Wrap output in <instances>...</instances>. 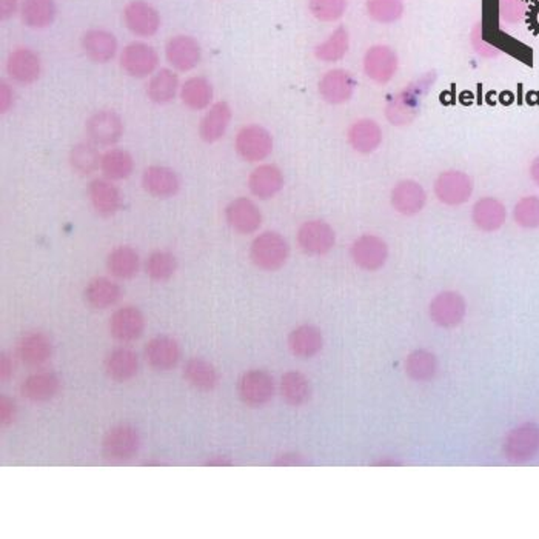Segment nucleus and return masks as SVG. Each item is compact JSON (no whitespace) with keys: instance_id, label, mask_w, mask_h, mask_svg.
<instances>
[{"instance_id":"nucleus-24","label":"nucleus","mask_w":539,"mask_h":539,"mask_svg":"<svg viewBox=\"0 0 539 539\" xmlns=\"http://www.w3.org/2000/svg\"><path fill=\"white\" fill-rule=\"evenodd\" d=\"M142 187L149 195L160 199L173 197L180 188L179 176L169 167L151 165L143 171Z\"/></svg>"},{"instance_id":"nucleus-54","label":"nucleus","mask_w":539,"mask_h":539,"mask_svg":"<svg viewBox=\"0 0 539 539\" xmlns=\"http://www.w3.org/2000/svg\"><path fill=\"white\" fill-rule=\"evenodd\" d=\"M530 178L534 180V184L539 187V156L532 160L529 169Z\"/></svg>"},{"instance_id":"nucleus-19","label":"nucleus","mask_w":539,"mask_h":539,"mask_svg":"<svg viewBox=\"0 0 539 539\" xmlns=\"http://www.w3.org/2000/svg\"><path fill=\"white\" fill-rule=\"evenodd\" d=\"M347 141L356 153L371 154L381 147L384 132L381 125L375 119L364 117L350 125Z\"/></svg>"},{"instance_id":"nucleus-14","label":"nucleus","mask_w":539,"mask_h":539,"mask_svg":"<svg viewBox=\"0 0 539 539\" xmlns=\"http://www.w3.org/2000/svg\"><path fill=\"white\" fill-rule=\"evenodd\" d=\"M123 21L128 30L141 38H151L160 28V14L145 0H132L127 4L123 8Z\"/></svg>"},{"instance_id":"nucleus-44","label":"nucleus","mask_w":539,"mask_h":539,"mask_svg":"<svg viewBox=\"0 0 539 539\" xmlns=\"http://www.w3.org/2000/svg\"><path fill=\"white\" fill-rule=\"evenodd\" d=\"M365 10L371 21L390 25L404 16V2L402 0H367Z\"/></svg>"},{"instance_id":"nucleus-15","label":"nucleus","mask_w":539,"mask_h":539,"mask_svg":"<svg viewBox=\"0 0 539 539\" xmlns=\"http://www.w3.org/2000/svg\"><path fill=\"white\" fill-rule=\"evenodd\" d=\"M228 225L239 234H251L262 225V213L249 197H236L225 208Z\"/></svg>"},{"instance_id":"nucleus-1","label":"nucleus","mask_w":539,"mask_h":539,"mask_svg":"<svg viewBox=\"0 0 539 539\" xmlns=\"http://www.w3.org/2000/svg\"><path fill=\"white\" fill-rule=\"evenodd\" d=\"M434 80H436L434 73H425L418 79L412 80L407 87H404L397 96H393L390 102L387 104V121L397 127L412 123L418 116L424 99L430 88L434 87Z\"/></svg>"},{"instance_id":"nucleus-49","label":"nucleus","mask_w":539,"mask_h":539,"mask_svg":"<svg viewBox=\"0 0 539 539\" xmlns=\"http://www.w3.org/2000/svg\"><path fill=\"white\" fill-rule=\"evenodd\" d=\"M521 5L518 0H501V16L507 22H516L521 17Z\"/></svg>"},{"instance_id":"nucleus-51","label":"nucleus","mask_w":539,"mask_h":539,"mask_svg":"<svg viewBox=\"0 0 539 539\" xmlns=\"http://www.w3.org/2000/svg\"><path fill=\"white\" fill-rule=\"evenodd\" d=\"M19 8H21L19 0H0V17H2V21L11 19L16 14Z\"/></svg>"},{"instance_id":"nucleus-42","label":"nucleus","mask_w":539,"mask_h":539,"mask_svg":"<svg viewBox=\"0 0 539 539\" xmlns=\"http://www.w3.org/2000/svg\"><path fill=\"white\" fill-rule=\"evenodd\" d=\"M406 371L415 381H430L438 371L436 356L427 350H415L406 361Z\"/></svg>"},{"instance_id":"nucleus-12","label":"nucleus","mask_w":539,"mask_h":539,"mask_svg":"<svg viewBox=\"0 0 539 539\" xmlns=\"http://www.w3.org/2000/svg\"><path fill=\"white\" fill-rule=\"evenodd\" d=\"M159 56L153 47L147 43L132 42L122 50L121 67L128 76L142 79L153 75L158 69Z\"/></svg>"},{"instance_id":"nucleus-39","label":"nucleus","mask_w":539,"mask_h":539,"mask_svg":"<svg viewBox=\"0 0 539 539\" xmlns=\"http://www.w3.org/2000/svg\"><path fill=\"white\" fill-rule=\"evenodd\" d=\"M349 30L344 25H341L324 42L316 45V48H315V56L321 62L332 64V62H338L341 59H344L345 54L349 53Z\"/></svg>"},{"instance_id":"nucleus-26","label":"nucleus","mask_w":539,"mask_h":539,"mask_svg":"<svg viewBox=\"0 0 539 539\" xmlns=\"http://www.w3.org/2000/svg\"><path fill=\"white\" fill-rule=\"evenodd\" d=\"M284 173L275 164L260 165L251 171L249 178V188L256 197L262 201L271 199L284 188Z\"/></svg>"},{"instance_id":"nucleus-21","label":"nucleus","mask_w":539,"mask_h":539,"mask_svg":"<svg viewBox=\"0 0 539 539\" xmlns=\"http://www.w3.org/2000/svg\"><path fill=\"white\" fill-rule=\"evenodd\" d=\"M145 330V316L136 307H122L113 313L110 333L119 343H132L141 338Z\"/></svg>"},{"instance_id":"nucleus-2","label":"nucleus","mask_w":539,"mask_h":539,"mask_svg":"<svg viewBox=\"0 0 539 539\" xmlns=\"http://www.w3.org/2000/svg\"><path fill=\"white\" fill-rule=\"evenodd\" d=\"M250 258L258 269L264 271H278L290 258V245L279 233H260V236L251 242Z\"/></svg>"},{"instance_id":"nucleus-28","label":"nucleus","mask_w":539,"mask_h":539,"mask_svg":"<svg viewBox=\"0 0 539 539\" xmlns=\"http://www.w3.org/2000/svg\"><path fill=\"white\" fill-rule=\"evenodd\" d=\"M82 48L91 62L106 64L116 56L117 39L106 30H88L82 38Z\"/></svg>"},{"instance_id":"nucleus-16","label":"nucleus","mask_w":539,"mask_h":539,"mask_svg":"<svg viewBox=\"0 0 539 539\" xmlns=\"http://www.w3.org/2000/svg\"><path fill=\"white\" fill-rule=\"evenodd\" d=\"M123 132L121 117L110 110H101L88 117L87 121V134L90 142L95 145H114L119 142Z\"/></svg>"},{"instance_id":"nucleus-17","label":"nucleus","mask_w":539,"mask_h":539,"mask_svg":"<svg viewBox=\"0 0 539 539\" xmlns=\"http://www.w3.org/2000/svg\"><path fill=\"white\" fill-rule=\"evenodd\" d=\"M391 206L402 216H415L427 204V193L416 180H399L390 193Z\"/></svg>"},{"instance_id":"nucleus-9","label":"nucleus","mask_w":539,"mask_h":539,"mask_svg":"<svg viewBox=\"0 0 539 539\" xmlns=\"http://www.w3.org/2000/svg\"><path fill=\"white\" fill-rule=\"evenodd\" d=\"M238 393L249 407H262L275 395L273 376L264 370H249L239 379Z\"/></svg>"},{"instance_id":"nucleus-27","label":"nucleus","mask_w":539,"mask_h":539,"mask_svg":"<svg viewBox=\"0 0 539 539\" xmlns=\"http://www.w3.org/2000/svg\"><path fill=\"white\" fill-rule=\"evenodd\" d=\"M88 197L91 206L101 216L112 217L121 210V191L110 179L91 180L88 186Z\"/></svg>"},{"instance_id":"nucleus-34","label":"nucleus","mask_w":539,"mask_h":539,"mask_svg":"<svg viewBox=\"0 0 539 539\" xmlns=\"http://www.w3.org/2000/svg\"><path fill=\"white\" fill-rule=\"evenodd\" d=\"M58 14L54 0H23L21 5L22 22L32 30H43L53 23Z\"/></svg>"},{"instance_id":"nucleus-20","label":"nucleus","mask_w":539,"mask_h":539,"mask_svg":"<svg viewBox=\"0 0 539 539\" xmlns=\"http://www.w3.org/2000/svg\"><path fill=\"white\" fill-rule=\"evenodd\" d=\"M6 71L11 79L22 85H32L38 82L42 73V62L38 53L30 48H17L6 60Z\"/></svg>"},{"instance_id":"nucleus-23","label":"nucleus","mask_w":539,"mask_h":539,"mask_svg":"<svg viewBox=\"0 0 539 539\" xmlns=\"http://www.w3.org/2000/svg\"><path fill=\"white\" fill-rule=\"evenodd\" d=\"M17 356L23 364L28 367H41L47 364L51 354H53V345L47 334L41 332H28L23 334L16 347Z\"/></svg>"},{"instance_id":"nucleus-52","label":"nucleus","mask_w":539,"mask_h":539,"mask_svg":"<svg viewBox=\"0 0 539 539\" xmlns=\"http://www.w3.org/2000/svg\"><path fill=\"white\" fill-rule=\"evenodd\" d=\"M0 376H2V381H8L13 376V361L6 353H2V358H0Z\"/></svg>"},{"instance_id":"nucleus-53","label":"nucleus","mask_w":539,"mask_h":539,"mask_svg":"<svg viewBox=\"0 0 539 539\" xmlns=\"http://www.w3.org/2000/svg\"><path fill=\"white\" fill-rule=\"evenodd\" d=\"M302 464L301 456L299 455H282L279 460L276 461V465H297Z\"/></svg>"},{"instance_id":"nucleus-11","label":"nucleus","mask_w":539,"mask_h":539,"mask_svg":"<svg viewBox=\"0 0 539 539\" xmlns=\"http://www.w3.org/2000/svg\"><path fill=\"white\" fill-rule=\"evenodd\" d=\"M356 80L347 69H334L327 71L317 84V91L330 105H344L353 97Z\"/></svg>"},{"instance_id":"nucleus-22","label":"nucleus","mask_w":539,"mask_h":539,"mask_svg":"<svg viewBox=\"0 0 539 539\" xmlns=\"http://www.w3.org/2000/svg\"><path fill=\"white\" fill-rule=\"evenodd\" d=\"M145 360L150 367L158 371L173 370L180 361L178 341L169 336H158L145 345Z\"/></svg>"},{"instance_id":"nucleus-41","label":"nucleus","mask_w":539,"mask_h":539,"mask_svg":"<svg viewBox=\"0 0 539 539\" xmlns=\"http://www.w3.org/2000/svg\"><path fill=\"white\" fill-rule=\"evenodd\" d=\"M134 160L125 150L114 149L102 156L101 169L106 179L123 180L132 175Z\"/></svg>"},{"instance_id":"nucleus-43","label":"nucleus","mask_w":539,"mask_h":539,"mask_svg":"<svg viewBox=\"0 0 539 539\" xmlns=\"http://www.w3.org/2000/svg\"><path fill=\"white\" fill-rule=\"evenodd\" d=\"M102 156L93 142L76 143L69 151V164L79 175H91L101 167Z\"/></svg>"},{"instance_id":"nucleus-8","label":"nucleus","mask_w":539,"mask_h":539,"mask_svg":"<svg viewBox=\"0 0 539 539\" xmlns=\"http://www.w3.org/2000/svg\"><path fill=\"white\" fill-rule=\"evenodd\" d=\"M354 264L365 271H378L387 264L388 245L376 234H362L350 247Z\"/></svg>"},{"instance_id":"nucleus-4","label":"nucleus","mask_w":539,"mask_h":539,"mask_svg":"<svg viewBox=\"0 0 539 539\" xmlns=\"http://www.w3.org/2000/svg\"><path fill=\"white\" fill-rule=\"evenodd\" d=\"M234 147L243 160L260 162L273 153L275 141L267 128L251 123L239 130Z\"/></svg>"},{"instance_id":"nucleus-13","label":"nucleus","mask_w":539,"mask_h":539,"mask_svg":"<svg viewBox=\"0 0 539 539\" xmlns=\"http://www.w3.org/2000/svg\"><path fill=\"white\" fill-rule=\"evenodd\" d=\"M539 452V427L527 423L519 425L508 434L504 443V453L508 460L524 462L534 458Z\"/></svg>"},{"instance_id":"nucleus-45","label":"nucleus","mask_w":539,"mask_h":539,"mask_svg":"<svg viewBox=\"0 0 539 539\" xmlns=\"http://www.w3.org/2000/svg\"><path fill=\"white\" fill-rule=\"evenodd\" d=\"M178 270V260L173 253L158 250L150 254L145 260V273L149 275L150 279L156 282H164L175 275Z\"/></svg>"},{"instance_id":"nucleus-10","label":"nucleus","mask_w":539,"mask_h":539,"mask_svg":"<svg viewBox=\"0 0 539 539\" xmlns=\"http://www.w3.org/2000/svg\"><path fill=\"white\" fill-rule=\"evenodd\" d=\"M430 317L439 327L452 328L464 321L467 304L458 291H441L428 307Z\"/></svg>"},{"instance_id":"nucleus-7","label":"nucleus","mask_w":539,"mask_h":539,"mask_svg":"<svg viewBox=\"0 0 539 539\" xmlns=\"http://www.w3.org/2000/svg\"><path fill=\"white\" fill-rule=\"evenodd\" d=\"M297 243L304 253L310 256H324L333 249L336 243V233L325 221L313 219L302 224L297 230Z\"/></svg>"},{"instance_id":"nucleus-5","label":"nucleus","mask_w":539,"mask_h":539,"mask_svg":"<svg viewBox=\"0 0 539 539\" xmlns=\"http://www.w3.org/2000/svg\"><path fill=\"white\" fill-rule=\"evenodd\" d=\"M364 75L378 85L390 84L399 69V58L388 45H373L365 51L362 59Z\"/></svg>"},{"instance_id":"nucleus-35","label":"nucleus","mask_w":539,"mask_h":539,"mask_svg":"<svg viewBox=\"0 0 539 539\" xmlns=\"http://www.w3.org/2000/svg\"><path fill=\"white\" fill-rule=\"evenodd\" d=\"M106 269L117 279H132L141 269V258L136 250L128 245H121L108 254Z\"/></svg>"},{"instance_id":"nucleus-30","label":"nucleus","mask_w":539,"mask_h":539,"mask_svg":"<svg viewBox=\"0 0 539 539\" xmlns=\"http://www.w3.org/2000/svg\"><path fill=\"white\" fill-rule=\"evenodd\" d=\"M122 297L121 287L108 278H95L85 287L84 299L91 308L105 310L116 306Z\"/></svg>"},{"instance_id":"nucleus-37","label":"nucleus","mask_w":539,"mask_h":539,"mask_svg":"<svg viewBox=\"0 0 539 539\" xmlns=\"http://www.w3.org/2000/svg\"><path fill=\"white\" fill-rule=\"evenodd\" d=\"M184 378L191 387L201 391L215 390L219 384L216 369L202 358H191L187 361L184 365Z\"/></svg>"},{"instance_id":"nucleus-29","label":"nucleus","mask_w":539,"mask_h":539,"mask_svg":"<svg viewBox=\"0 0 539 539\" xmlns=\"http://www.w3.org/2000/svg\"><path fill=\"white\" fill-rule=\"evenodd\" d=\"M232 108L227 102H217L206 112L199 125L201 139L206 143H215L224 138L232 122Z\"/></svg>"},{"instance_id":"nucleus-6","label":"nucleus","mask_w":539,"mask_h":539,"mask_svg":"<svg viewBox=\"0 0 539 539\" xmlns=\"http://www.w3.org/2000/svg\"><path fill=\"white\" fill-rule=\"evenodd\" d=\"M139 449H141V436L138 430L127 424L110 428L102 441V453L106 460L114 462L132 460L138 455Z\"/></svg>"},{"instance_id":"nucleus-31","label":"nucleus","mask_w":539,"mask_h":539,"mask_svg":"<svg viewBox=\"0 0 539 539\" xmlns=\"http://www.w3.org/2000/svg\"><path fill=\"white\" fill-rule=\"evenodd\" d=\"M60 379L51 371H38L28 376L21 386L22 397L32 402L50 401L58 395Z\"/></svg>"},{"instance_id":"nucleus-18","label":"nucleus","mask_w":539,"mask_h":539,"mask_svg":"<svg viewBox=\"0 0 539 539\" xmlns=\"http://www.w3.org/2000/svg\"><path fill=\"white\" fill-rule=\"evenodd\" d=\"M165 56L173 69H179V71H190L201 62V45L195 38L179 34L167 42Z\"/></svg>"},{"instance_id":"nucleus-36","label":"nucleus","mask_w":539,"mask_h":539,"mask_svg":"<svg viewBox=\"0 0 539 539\" xmlns=\"http://www.w3.org/2000/svg\"><path fill=\"white\" fill-rule=\"evenodd\" d=\"M280 395L291 407H301L312 397V386L301 371H287L280 378Z\"/></svg>"},{"instance_id":"nucleus-25","label":"nucleus","mask_w":539,"mask_h":539,"mask_svg":"<svg viewBox=\"0 0 539 539\" xmlns=\"http://www.w3.org/2000/svg\"><path fill=\"white\" fill-rule=\"evenodd\" d=\"M471 219L481 232H498L506 224L507 210L499 199L486 196L475 202L471 210Z\"/></svg>"},{"instance_id":"nucleus-33","label":"nucleus","mask_w":539,"mask_h":539,"mask_svg":"<svg viewBox=\"0 0 539 539\" xmlns=\"http://www.w3.org/2000/svg\"><path fill=\"white\" fill-rule=\"evenodd\" d=\"M105 371L113 381H130L138 375V354L134 353L132 350L123 349V347L112 350L105 358Z\"/></svg>"},{"instance_id":"nucleus-47","label":"nucleus","mask_w":539,"mask_h":539,"mask_svg":"<svg viewBox=\"0 0 539 539\" xmlns=\"http://www.w3.org/2000/svg\"><path fill=\"white\" fill-rule=\"evenodd\" d=\"M349 0H308L312 16L321 22H336L344 16Z\"/></svg>"},{"instance_id":"nucleus-3","label":"nucleus","mask_w":539,"mask_h":539,"mask_svg":"<svg viewBox=\"0 0 539 539\" xmlns=\"http://www.w3.org/2000/svg\"><path fill=\"white\" fill-rule=\"evenodd\" d=\"M434 190L441 204L464 206L473 195V180L461 169H445L434 180Z\"/></svg>"},{"instance_id":"nucleus-48","label":"nucleus","mask_w":539,"mask_h":539,"mask_svg":"<svg viewBox=\"0 0 539 539\" xmlns=\"http://www.w3.org/2000/svg\"><path fill=\"white\" fill-rule=\"evenodd\" d=\"M17 416L16 402L13 401L11 397H0V423L4 427H8L14 423Z\"/></svg>"},{"instance_id":"nucleus-55","label":"nucleus","mask_w":539,"mask_h":539,"mask_svg":"<svg viewBox=\"0 0 539 539\" xmlns=\"http://www.w3.org/2000/svg\"><path fill=\"white\" fill-rule=\"evenodd\" d=\"M233 462L227 460L225 456H219L216 460L206 461V465H219V467H225V465H232Z\"/></svg>"},{"instance_id":"nucleus-38","label":"nucleus","mask_w":539,"mask_h":539,"mask_svg":"<svg viewBox=\"0 0 539 539\" xmlns=\"http://www.w3.org/2000/svg\"><path fill=\"white\" fill-rule=\"evenodd\" d=\"M179 90V78L173 69H164L158 71L147 85V96L150 101L164 105L175 99Z\"/></svg>"},{"instance_id":"nucleus-46","label":"nucleus","mask_w":539,"mask_h":539,"mask_svg":"<svg viewBox=\"0 0 539 539\" xmlns=\"http://www.w3.org/2000/svg\"><path fill=\"white\" fill-rule=\"evenodd\" d=\"M513 219L519 227L525 230L539 228V197L524 196L513 208Z\"/></svg>"},{"instance_id":"nucleus-50","label":"nucleus","mask_w":539,"mask_h":539,"mask_svg":"<svg viewBox=\"0 0 539 539\" xmlns=\"http://www.w3.org/2000/svg\"><path fill=\"white\" fill-rule=\"evenodd\" d=\"M13 102H14L13 88L6 82H2L0 84V112H2V114H5L8 110H11Z\"/></svg>"},{"instance_id":"nucleus-32","label":"nucleus","mask_w":539,"mask_h":539,"mask_svg":"<svg viewBox=\"0 0 539 539\" xmlns=\"http://www.w3.org/2000/svg\"><path fill=\"white\" fill-rule=\"evenodd\" d=\"M323 333L315 325H301V327L295 328L288 336V347H290L291 353L302 360L316 356L323 350Z\"/></svg>"},{"instance_id":"nucleus-40","label":"nucleus","mask_w":539,"mask_h":539,"mask_svg":"<svg viewBox=\"0 0 539 539\" xmlns=\"http://www.w3.org/2000/svg\"><path fill=\"white\" fill-rule=\"evenodd\" d=\"M180 97L190 110H206L213 101L212 84L206 78H191L182 85Z\"/></svg>"}]
</instances>
